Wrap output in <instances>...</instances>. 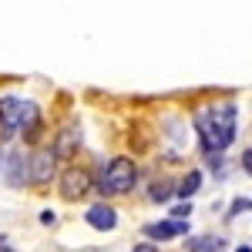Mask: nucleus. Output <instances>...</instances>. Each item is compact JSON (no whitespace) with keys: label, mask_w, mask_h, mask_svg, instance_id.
<instances>
[{"label":"nucleus","mask_w":252,"mask_h":252,"mask_svg":"<svg viewBox=\"0 0 252 252\" xmlns=\"http://www.w3.org/2000/svg\"><path fill=\"white\" fill-rule=\"evenodd\" d=\"M235 125H239V108L232 101H219L209 104L195 115V131L202 138L205 155H222L235 141Z\"/></svg>","instance_id":"1"},{"label":"nucleus","mask_w":252,"mask_h":252,"mask_svg":"<svg viewBox=\"0 0 252 252\" xmlns=\"http://www.w3.org/2000/svg\"><path fill=\"white\" fill-rule=\"evenodd\" d=\"M135 182H138V165L131 158L118 155V158H111V161L101 168V175L94 178V192L101 195V198H115V195H128L135 189Z\"/></svg>","instance_id":"2"},{"label":"nucleus","mask_w":252,"mask_h":252,"mask_svg":"<svg viewBox=\"0 0 252 252\" xmlns=\"http://www.w3.org/2000/svg\"><path fill=\"white\" fill-rule=\"evenodd\" d=\"M91 189H94V175L88 165H78V161H71L58 178V192L64 202H81V198H88Z\"/></svg>","instance_id":"3"},{"label":"nucleus","mask_w":252,"mask_h":252,"mask_svg":"<svg viewBox=\"0 0 252 252\" xmlns=\"http://www.w3.org/2000/svg\"><path fill=\"white\" fill-rule=\"evenodd\" d=\"M58 172V155L51 148H37L27 155V185H51Z\"/></svg>","instance_id":"4"},{"label":"nucleus","mask_w":252,"mask_h":252,"mask_svg":"<svg viewBox=\"0 0 252 252\" xmlns=\"http://www.w3.org/2000/svg\"><path fill=\"white\" fill-rule=\"evenodd\" d=\"M145 235L152 242H168V239H178V235H189V222L185 219H165V222H148L145 225Z\"/></svg>","instance_id":"5"},{"label":"nucleus","mask_w":252,"mask_h":252,"mask_svg":"<svg viewBox=\"0 0 252 252\" xmlns=\"http://www.w3.org/2000/svg\"><path fill=\"white\" fill-rule=\"evenodd\" d=\"M20 97L14 94H3L0 97V131H3V138H10L14 131H17V125H20Z\"/></svg>","instance_id":"6"},{"label":"nucleus","mask_w":252,"mask_h":252,"mask_svg":"<svg viewBox=\"0 0 252 252\" xmlns=\"http://www.w3.org/2000/svg\"><path fill=\"white\" fill-rule=\"evenodd\" d=\"M84 222H88L91 229H97V232H111L118 225V212L108 202H97V205H91V209L84 212Z\"/></svg>","instance_id":"7"},{"label":"nucleus","mask_w":252,"mask_h":252,"mask_svg":"<svg viewBox=\"0 0 252 252\" xmlns=\"http://www.w3.org/2000/svg\"><path fill=\"white\" fill-rule=\"evenodd\" d=\"M78 148H81V131L71 125V128H64V131L54 138V148H51V152H54V155H58V161H61V158H74V152H78Z\"/></svg>","instance_id":"8"},{"label":"nucleus","mask_w":252,"mask_h":252,"mask_svg":"<svg viewBox=\"0 0 252 252\" xmlns=\"http://www.w3.org/2000/svg\"><path fill=\"white\" fill-rule=\"evenodd\" d=\"M7 185L10 189H20V185H27V155L24 152H10L7 158Z\"/></svg>","instance_id":"9"},{"label":"nucleus","mask_w":252,"mask_h":252,"mask_svg":"<svg viewBox=\"0 0 252 252\" xmlns=\"http://www.w3.org/2000/svg\"><path fill=\"white\" fill-rule=\"evenodd\" d=\"M198 185H202V172H198V168H192V172H185V178H182V182L175 185V195L189 202V198L198 192Z\"/></svg>","instance_id":"10"},{"label":"nucleus","mask_w":252,"mask_h":252,"mask_svg":"<svg viewBox=\"0 0 252 252\" xmlns=\"http://www.w3.org/2000/svg\"><path fill=\"white\" fill-rule=\"evenodd\" d=\"M172 195H175V182H168V178H155V182H152V189H148V198L158 202V205H161V202H168Z\"/></svg>","instance_id":"11"},{"label":"nucleus","mask_w":252,"mask_h":252,"mask_svg":"<svg viewBox=\"0 0 252 252\" xmlns=\"http://www.w3.org/2000/svg\"><path fill=\"white\" fill-rule=\"evenodd\" d=\"M185 249L189 252H219L222 249V239H215V235H198L192 242H185Z\"/></svg>","instance_id":"12"},{"label":"nucleus","mask_w":252,"mask_h":252,"mask_svg":"<svg viewBox=\"0 0 252 252\" xmlns=\"http://www.w3.org/2000/svg\"><path fill=\"white\" fill-rule=\"evenodd\" d=\"M189 215H192V205H189V202H182V205L172 209V219H189Z\"/></svg>","instance_id":"13"},{"label":"nucleus","mask_w":252,"mask_h":252,"mask_svg":"<svg viewBox=\"0 0 252 252\" xmlns=\"http://www.w3.org/2000/svg\"><path fill=\"white\" fill-rule=\"evenodd\" d=\"M246 209H252V202H249V198H235V202H232V209H229V215H239V212H246Z\"/></svg>","instance_id":"14"},{"label":"nucleus","mask_w":252,"mask_h":252,"mask_svg":"<svg viewBox=\"0 0 252 252\" xmlns=\"http://www.w3.org/2000/svg\"><path fill=\"white\" fill-rule=\"evenodd\" d=\"M54 222H58V215L51 212V209H44V212H40V225H54Z\"/></svg>","instance_id":"15"},{"label":"nucleus","mask_w":252,"mask_h":252,"mask_svg":"<svg viewBox=\"0 0 252 252\" xmlns=\"http://www.w3.org/2000/svg\"><path fill=\"white\" fill-rule=\"evenodd\" d=\"M242 168L252 175V148H246V152H242Z\"/></svg>","instance_id":"16"},{"label":"nucleus","mask_w":252,"mask_h":252,"mask_svg":"<svg viewBox=\"0 0 252 252\" xmlns=\"http://www.w3.org/2000/svg\"><path fill=\"white\" fill-rule=\"evenodd\" d=\"M131 252H158V246L155 242H141V246H135Z\"/></svg>","instance_id":"17"},{"label":"nucleus","mask_w":252,"mask_h":252,"mask_svg":"<svg viewBox=\"0 0 252 252\" xmlns=\"http://www.w3.org/2000/svg\"><path fill=\"white\" fill-rule=\"evenodd\" d=\"M0 252H17L14 246H7V242H0Z\"/></svg>","instance_id":"18"},{"label":"nucleus","mask_w":252,"mask_h":252,"mask_svg":"<svg viewBox=\"0 0 252 252\" xmlns=\"http://www.w3.org/2000/svg\"><path fill=\"white\" fill-rule=\"evenodd\" d=\"M235 252H252V249H249V246H239V249H235Z\"/></svg>","instance_id":"19"},{"label":"nucleus","mask_w":252,"mask_h":252,"mask_svg":"<svg viewBox=\"0 0 252 252\" xmlns=\"http://www.w3.org/2000/svg\"><path fill=\"white\" fill-rule=\"evenodd\" d=\"M0 168H3V158H0Z\"/></svg>","instance_id":"20"}]
</instances>
